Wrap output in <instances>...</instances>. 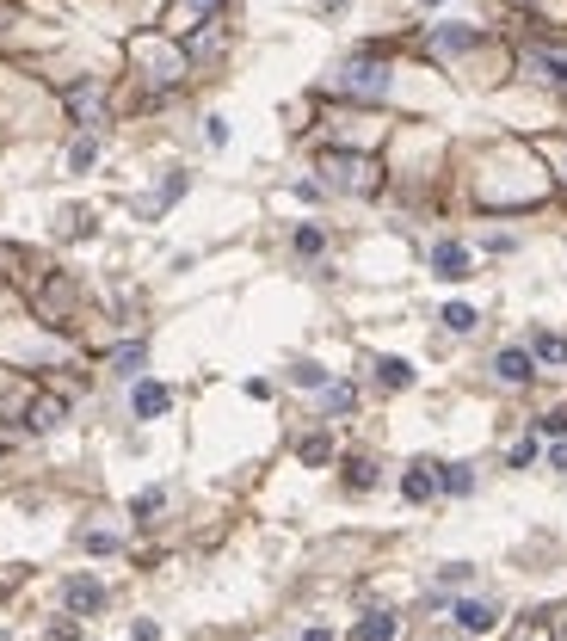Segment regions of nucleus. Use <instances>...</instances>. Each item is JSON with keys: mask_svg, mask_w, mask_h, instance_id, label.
Here are the masks:
<instances>
[{"mask_svg": "<svg viewBox=\"0 0 567 641\" xmlns=\"http://www.w3.org/2000/svg\"><path fill=\"white\" fill-rule=\"evenodd\" d=\"M321 173H327L333 191H346V198H370V191L383 185V167H376L370 154H339V148L321 154Z\"/></svg>", "mask_w": 567, "mask_h": 641, "instance_id": "1", "label": "nucleus"}, {"mask_svg": "<svg viewBox=\"0 0 567 641\" xmlns=\"http://www.w3.org/2000/svg\"><path fill=\"white\" fill-rule=\"evenodd\" d=\"M130 56H136V69L154 80V87H179L185 80V50L179 43H167V37H130Z\"/></svg>", "mask_w": 567, "mask_h": 641, "instance_id": "2", "label": "nucleus"}, {"mask_svg": "<svg viewBox=\"0 0 567 641\" xmlns=\"http://www.w3.org/2000/svg\"><path fill=\"white\" fill-rule=\"evenodd\" d=\"M339 93H352V99H383V93H389V69H383L376 56H352V62L339 69Z\"/></svg>", "mask_w": 567, "mask_h": 641, "instance_id": "3", "label": "nucleus"}, {"mask_svg": "<svg viewBox=\"0 0 567 641\" xmlns=\"http://www.w3.org/2000/svg\"><path fill=\"white\" fill-rule=\"evenodd\" d=\"M62 605H69L74 617H93V610H106V586H99L93 573H74L69 586H62Z\"/></svg>", "mask_w": 567, "mask_h": 641, "instance_id": "4", "label": "nucleus"}, {"mask_svg": "<svg viewBox=\"0 0 567 641\" xmlns=\"http://www.w3.org/2000/svg\"><path fill=\"white\" fill-rule=\"evenodd\" d=\"M432 272H438L444 284H462V278H469V247H462V241H438V247H432Z\"/></svg>", "mask_w": 567, "mask_h": 641, "instance_id": "5", "label": "nucleus"}, {"mask_svg": "<svg viewBox=\"0 0 567 641\" xmlns=\"http://www.w3.org/2000/svg\"><path fill=\"white\" fill-rule=\"evenodd\" d=\"M69 302H74V284H69V278H50V284H43V296H37V315L62 327V320H69Z\"/></svg>", "mask_w": 567, "mask_h": 641, "instance_id": "6", "label": "nucleus"}, {"mask_svg": "<svg viewBox=\"0 0 567 641\" xmlns=\"http://www.w3.org/2000/svg\"><path fill=\"white\" fill-rule=\"evenodd\" d=\"M99 106H106L99 80H74V87H69V111L80 117V124H99Z\"/></svg>", "mask_w": 567, "mask_h": 641, "instance_id": "7", "label": "nucleus"}, {"mask_svg": "<svg viewBox=\"0 0 567 641\" xmlns=\"http://www.w3.org/2000/svg\"><path fill=\"white\" fill-rule=\"evenodd\" d=\"M494 376L499 383H512V389H525L536 370H531V352H518V346H506V352L494 358Z\"/></svg>", "mask_w": 567, "mask_h": 641, "instance_id": "8", "label": "nucleus"}, {"mask_svg": "<svg viewBox=\"0 0 567 641\" xmlns=\"http://www.w3.org/2000/svg\"><path fill=\"white\" fill-rule=\"evenodd\" d=\"M130 407H136V420H154V413H167V407H173V389H167V383H136Z\"/></svg>", "mask_w": 567, "mask_h": 641, "instance_id": "9", "label": "nucleus"}, {"mask_svg": "<svg viewBox=\"0 0 567 641\" xmlns=\"http://www.w3.org/2000/svg\"><path fill=\"white\" fill-rule=\"evenodd\" d=\"M475 43H481V32H469V25H438V32H432V50H438V56H457V50H475Z\"/></svg>", "mask_w": 567, "mask_h": 641, "instance_id": "10", "label": "nucleus"}, {"mask_svg": "<svg viewBox=\"0 0 567 641\" xmlns=\"http://www.w3.org/2000/svg\"><path fill=\"white\" fill-rule=\"evenodd\" d=\"M395 636H401V617L395 610H376V617H364L352 629V641H395Z\"/></svg>", "mask_w": 567, "mask_h": 641, "instance_id": "11", "label": "nucleus"}, {"mask_svg": "<svg viewBox=\"0 0 567 641\" xmlns=\"http://www.w3.org/2000/svg\"><path fill=\"white\" fill-rule=\"evenodd\" d=\"M401 494H407V499H432V494H438L432 463H414V469H407V475H401Z\"/></svg>", "mask_w": 567, "mask_h": 641, "instance_id": "12", "label": "nucleus"}, {"mask_svg": "<svg viewBox=\"0 0 567 641\" xmlns=\"http://www.w3.org/2000/svg\"><path fill=\"white\" fill-rule=\"evenodd\" d=\"M531 358H536V364H549V370H567V339H562V333H536Z\"/></svg>", "mask_w": 567, "mask_h": 641, "instance_id": "13", "label": "nucleus"}, {"mask_svg": "<svg viewBox=\"0 0 567 641\" xmlns=\"http://www.w3.org/2000/svg\"><path fill=\"white\" fill-rule=\"evenodd\" d=\"M222 0H173V13H167V32H185L191 19H204V13H216Z\"/></svg>", "mask_w": 567, "mask_h": 641, "instance_id": "14", "label": "nucleus"}, {"mask_svg": "<svg viewBox=\"0 0 567 641\" xmlns=\"http://www.w3.org/2000/svg\"><path fill=\"white\" fill-rule=\"evenodd\" d=\"M525 69H531V80H567V56H536V50H525Z\"/></svg>", "mask_w": 567, "mask_h": 641, "instance_id": "15", "label": "nucleus"}, {"mask_svg": "<svg viewBox=\"0 0 567 641\" xmlns=\"http://www.w3.org/2000/svg\"><path fill=\"white\" fill-rule=\"evenodd\" d=\"M457 623L469 636H481V629H494V605H481V599H462L457 605Z\"/></svg>", "mask_w": 567, "mask_h": 641, "instance_id": "16", "label": "nucleus"}, {"mask_svg": "<svg viewBox=\"0 0 567 641\" xmlns=\"http://www.w3.org/2000/svg\"><path fill=\"white\" fill-rule=\"evenodd\" d=\"M62 413H69V401H56V395H43V401H32V426H37V432L62 426Z\"/></svg>", "mask_w": 567, "mask_h": 641, "instance_id": "17", "label": "nucleus"}, {"mask_svg": "<svg viewBox=\"0 0 567 641\" xmlns=\"http://www.w3.org/2000/svg\"><path fill=\"white\" fill-rule=\"evenodd\" d=\"M296 457H302V463H309V469H321V463H327V457H333V438H327V432H309V438L296 444Z\"/></svg>", "mask_w": 567, "mask_h": 641, "instance_id": "18", "label": "nucleus"}, {"mask_svg": "<svg viewBox=\"0 0 567 641\" xmlns=\"http://www.w3.org/2000/svg\"><path fill=\"white\" fill-rule=\"evenodd\" d=\"M376 376H383L389 389H407V383H414V364H407V358H383V364H376Z\"/></svg>", "mask_w": 567, "mask_h": 641, "instance_id": "19", "label": "nucleus"}, {"mask_svg": "<svg viewBox=\"0 0 567 641\" xmlns=\"http://www.w3.org/2000/svg\"><path fill=\"white\" fill-rule=\"evenodd\" d=\"M438 488H444V494H469V488H475V475H469L462 463H451V469H438Z\"/></svg>", "mask_w": 567, "mask_h": 641, "instance_id": "20", "label": "nucleus"}, {"mask_svg": "<svg viewBox=\"0 0 567 641\" xmlns=\"http://www.w3.org/2000/svg\"><path fill=\"white\" fill-rule=\"evenodd\" d=\"M475 309H469V302H451V309H444V327H451V333H475Z\"/></svg>", "mask_w": 567, "mask_h": 641, "instance_id": "21", "label": "nucleus"}, {"mask_svg": "<svg viewBox=\"0 0 567 641\" xmlns=\"http://www.w3.org/2000/svg\"><path fill=\"white\" fill-rule=\"evenodd\" d=\"M536 148H543V161L555 167V179H562V185H567V143H555V136H543V143H536Z\"/></svg>", "mask_w": 567, "mask_h": 641, "instance_id": "22", "label": "nucleus"}, {"mask_svg": "<svg viewBox=\"0 0 567 641\" xmlns=\"http://www.w3.org/2000/svg\"><path fill=\"white\" fill-rule=\"evenodd\" d=\"M142 358H148V346H124V352L111 358V370H117V376H136V364Z\"/></svg>", "mask_w": 567, "mask_h": 641, "instance_id": "23", "label": "nucleus"}, {"mask_svg": "<svg viewBox=\"0 0 567 641\" xmlns=\"http://www.w3.org/2000/svg\"><path fill=\"white\" fill-rule=\"evenodd\" d=\"M93 154H99V143H93V136H80V143L69 148V167H93Z\"/></svg>", "mask_w": 567, "mask_h": 641, "instance_id": "24", "label": "nucleus"}, {"mask_svg": "<svg viewBox=\"0 0 567 641\" xmlns=\"http://www.w3.org/2000/svg\"><path fill=\"white\" fill-rule=\"evenodd\" d=\"M352 488H376V463H364V457H352Z\"/></svg>", "mask_w": 567, "mask_h": 641, "instance_id": "25", "label": "nucleus"}, {"mask_svg": "<svg viewBox=\"0 0 567 641\" xmlns=\"http://www.w3.org/2000/svg\"><path fill=\"white\" fill-rule=\"evenodd\" d=\"M296 383H302V389H327V370H321V364H296Z\"/></svg>", "mask_w": 567, "mask_h": 641, "instance_id": "26", "label": "nucleus"}, {"mask_svg": "<svg viewBox=\"0 0 567 641\" xmlns=\"http://www.w3.org/2000/svg\"><path fill=\"white\" fill-rule=\"evenodd\" d=\"M358 395L346 389V383H327V407H333V413H346V407H352Z\"/></svg>", "mask_w": 567, "mask_h": 641, "instance_id": "27", "label": "nucleus"}, {"mask_svg": "<svg viewBox=\"0 0 567 641\" xmlns=\"http://www.w3.org/2000/svg\"><path fill=\"white\" fill-rule=\"evenodd\" d=\"M179 191H185V173H173V179H167V185H161V198H154V210H167V204H173Z\"/></svg>", "mask_w": 567, "mask_h": 641, "instance_id": "28", "label": "nucleus"}, {"mask_svg": "<svg viewBox=\"0 0 567 641\" xmlns=\"http://www.w3.org/2000/svg\"><path fill=\"white\" fill-rule=\"evenodd\" d=\"M536 426L549 432V438H567V413H562V407H555V413H543V420H536Z\"/></svg>", "mask_w": 567, "mask_h": 641, "instance_id": "29", "label": "nucleus"}, {"mask_svg": "<svg viewBox=\"0 0 567 641\" xmlns=\"http://www.w3.org/2000/svg\"><path fill=\"white\" fill-rule=\"evenodd\" d=\"M87 549H93V555H111V549H117V536H111V531H87Z\"/></svg>", "mask_w": 567, "mask_h": 641, "instance_id": "30", "label": "nucleus"}, {"mask_svg": "<svg viewBox=\"0 0 567 641\" xmlns=\"http://www.w3.org/2000/svg\"><path fill=\"white\" fill-rule=\"evenodd\" d=\"M130 636H136V641H161V623H154V617H142V623L130 629Z\"/></svg>", "mask_w": 567, "mask_h": 641, "instance_id": "31", "label": "nucleus"}, {"mask_svg": "<svg viewBox=\"0 0 567 641\" xmlns=\"http://www.w3.org/2000/svg\"><path fill=\"white\" fill-rule=\"evenodd\" d=\"M296 253H321V228H302V235H296Z\"/></svg>", "mask_w": 567, "mask_h": 641, "instance_id": "32", "label": "nucleus"}, {"mask_svg": "<svg viewBox=\"0 0 567 641\" xmlns=\"http://www.w3.org/2000/svg\"><path fill=\"white\" fill-rule=\"evenodd\" d=\"M549 469H567V438L555 444V451H549Z\"/></svg>", "mask_w": 567, "mask_h": 641, "instance_id": "33", "label": "nucleus"}, {"mask_svg": "<svg viewBox=\"0 0 567 641\" xmlns=\"http://www.w3.org/2000/svg\"><path fill=\"white\" fill-rule=\"evenodd\" d=\"M302 641H333V636H327V629H309V636H302Z\"/></svg>", "mask_w": 567, "mask_h": 641, "instance_id": "34", "label": "nucleus"}, {"mask_svg": "<svg viewBox=\"0 0 567 641\" xmlns=\"http://www.w3.org/2000/svg\"><path fill=\"white\" fill-rule=\"evenodd\" d=\"M425 6H438V0H425Z\"/></svg>", "mask_w": 567, "mask_h": 641, "instance_id": "35", "label": "nucleus"}]
</instances>
